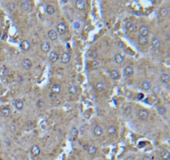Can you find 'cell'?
I'll list each match as a JSON object with an SVG mask.
<instances>
[{"instance_id": "9a60e30c", "label": "cell", "mask_w": 170, "mask_h": 160, "mask_svg": "<svg viewBox=\"0 0 170 160\" xmlns=\"http://www.w3.org/2000/svg\"><path fill=\"white\" fill-rule=\"evenodd\" d=\"M87 56L90 58L95 59L98 57V52L96 49H90L88 53H87Z\"/></svg>"}, {"instance_id": "2e32d148", "label": "cell", "mask_w": 170, "mask_h": 160, "mask_svg": "<svg viewBox=\"0 0 170 160\" xmlns=\"http://www.w3.org/2000/svg\"><path fill=\"white\" fill-rule=\"evenodd\" d=\"M47 35H48V38L52 40V41H54L56 38H57V33L55 30H49L48 33H47Z\"/></svg>"}, {"instance_id": "ee69618b", "label": "cell", "mask_w": 170, "mask_h": 160, "mask_svg": "<svg viewBox=\"0 0 170 160\" xmlns=\"http://www.w3.org/2000/svg\"><path fill=\"white\" fill-rule=\"evenodd\" d=\"M142 97H143L142 93H140V94H139V98H142Z\"/></svg>"}, {"instance_id": "3957f363", "label": "cell", "mask_w": 170, "mask_h": 160, "mask_svg": "<svg viewBox=\"0 0 170 160\" xmlns=\"http://www.w3.org/2000/svg\"><path fill=\"white\" fill-rule=\"evenodd\" d=\"M139 35L148 36V34L149 33V28L147 25H141L139 27Z\"/></svg>"}, {"instance_id": "7bdbcfd3", "label": "cell", "mask_w": 170, "mask_h": 160, "mask_svg": "<svg viewBox=\"0 0 170 160\" xmlns=\"http://www.w3.org/2000/svg\"><path fill=\"white\" fill-rule=\"evenodd\" d=\"M75 28H80V24H79V23H77V22L75 23Z\"/></svg>"}, {"instance_id": "ac0fdd59", "label": "cell", "mask_w": 170, "mask_h": 160, "mask_svg": "<svg viewBox=\"0 0 170 160\" xmlns=\"http://www.w3.org/2000/svg\"><path fill=\"white\" fill-rule=\"evenodd\" d=\"M49 59H50V61L51 62H56V61H57V59H58V53H56V51H52V52H51L50 53V54H49Z\"/></svg>"}, {"instance_id": "b9f144b4", "label": "cell", "mask_w": 170, "mask_h": 160, "mask_svg": "<svg viewBox=\"0 0 170 160\" xmlns=\"http://www.w3.org/2000/svg\"><path fill=\"white\" fill-rule=\"evenodd\" d=\"M10 128H11V131H13V132H14L16 130V126L14 124H12L11 126H10Z\"/></svg>"}, {"instance_id": "5b68a950", "label": "cell", "mask_w": 170, "mask_h": 160, "mask_svg": "<svg viewBox=\"0 0 170 160\" xmlns=\"http://www.w3.org/2000/svg\"><path fill=\"white\" fill-rule=\"evenodd\" d=\"M20 48H21L23 52H28L30 48H31V45H30V43L28 40H23L21 43V44H20Z\"/></svg>"}, {"instance_id": "d590c367", "label": "cell", "mask_w": 170, "mask_h": 160, "mask_svg": "<svg viewBox=\"0 0 170 160\" xmlns=\"http://www.w3.org/2000/svg\"><path fill=\"white\" fill-rule=\"evenodd\" d=\"M99 66H100V63H99L98 61H96V60H94V61H92V63H91V67H92L93 69L98 68Z\"/></svg>"}, {"instance_id": "d4e9b609", "label": "cell", "mask_w": 170, "mask_h": 160, "mask_svg": "<svg viewBox=\"0 0 170 160\" xmlns=\"http://www.w3.org/2000/svg\"><path fill=\"white\" fill-rule=\"evenodd\" d=\"M160 79L163 83H168L169 81H170V77L168 73H162L161 76H160Z\"/></svg>"}, {"instance_id": "603a6c76", "label": "cell", "mask_w": 170, "mask_h": 160, "mask_svg": "<svg viewBox=\"0 0 170 160\" xmlns=\"http://www.w3.org/2000/svg\"><path fill=\"white\" fill-rule=\"evenodd\" d=\"M1 113L3 117H8L11 114V110L8 107H3L1 109Z\"/></svg>"}, {"instance_id": "484cf974", "label": "cell", "mask_w": 170, "mask_h": 160, "mask_svg": "<svg viewBox=\"0 0 170 160\" xmlns=\"http://www.w3.org/2000/svg\"><path fill=\"white\" fill-rule=\"evenodd\" d=\"M161 158L163 160H169L170 158V153L168 150H163L161 152Z\"/></svg>"}, {"instance_id": "d6986e66", "label": "cell", "mask_w": 170, "mask_h": 160, "mask_svg": "<svg viewBox=\"0 0 170 160\" xmlns=\"http://www.w3.org/2000/svg\"><path fill=\"white\" fill-rule=\"evenodd\" d=\"M115 61L118 64H121L124 62V56L121 53H116L115 55Z\"/></svg>"}, {"instance_id": "7402d4cb", "label": "cell", "mask_w": 170, "mask_h": 160, "mask_svg": "<svg viewBox=\"0 0 170 160\" xmlns=\"http://www.w3.org/2000/svg\"><path fill=\"white\" fill-rule=\"evenodd\" d=\"M110 76H111V78L114 80H117L119 78V77H120V74H119V73L117 71V70H112V71L110 73Z\"/></svg>"}, {"instance_id": "30bf717a", "label": "cell", "mask_w": 170, "mask_h": 160, "mask_svg": "<svg viewBox=\"0 0 170 160\" xmlns=\"http://www.w3.org/2000/svg\"><path fill=\"white\" fill-rule=\"evenodd\" d=\"M151 43H152L153 47L155 48H159L161 47V45H162V43L160 41V39H159V38H156V37H154V38H152Z\"/></svg>"}, {"instance_id": "5bb4252c", "label": "cell", "mask_w": 170, "mask_h": 160, "mask_svg": "<svg viewBox=\"0 0 170 160\" xmlns=\"http://www.w3.org/2000/svg\"><path fill=\"white\" fill-rule=\"evenodd\" d=\"M124 73L126 77H131L134 74V68L132 66H127L124 70Z\"/></svg>"}, {"instance_id": "6da1fadb", "label": "cell", "mask_w": 170, "mask_h": 160, "mask_svg": "<svg viewBox=\"0 0 170 160\" xmlns=\"http://www.w3.org/2000/svg\"><path fill=\"white\" fill-rule=\"evenodd\" d=\"M56 31H57L56 33H60V34H64L67 31V26L64 23H60L56 25Z\"/></svg>"}, {"instance_id": "60d3db41", "label": "cell", "mask_w": 170, "mask_h": 160, "mask_svg": "<svg viewBox=\"0 0 170 160\" xmlns=\"http://www.w3.org/2000/svg\"><path fill=\"white\" fill-rule=\"evenodd\" d=\"M135 157L133 155H129L128 157H126V158H125V160H135Z\"/></svg>"}, {"instance_id": "ba28073f", "label": "cell", "mask_w": 170, "mask_h": 160, "mask_svg": "<svg viewBox=\"0 0 170 160\" xmlns=\"http://www.w3.org/2000/svg\"><path fill=\"white\" fill-rule=\"evenodd\" d=\"M61 90H62V88H61V86H60V85H58V84H53L52 86V88H51V94L57 95L58 93H61Z\"/></svg>"}, {"instance_id": "4fadbf2b", "label": "cell", "mask_w": 170, "mask_h": 160, "mask_svg": "<svg viewBox=\"0 0 170 160\" xmlns=\"http://www.w3.org/2000/svg\"><path fill=\"white\" fill-rule=\"evenodd\" d=\"M32 62H31V60H30L29 58H25V59H23V61H22V68H25V69H30L32 68Z\"/></svg>"}, {"instance_id": "8992f818", "label": "cell", "mask_w": 170, "mask_h": 160, "mask_svg": "<svg viewBox=\"0 0 170 160\" xmlns=\"http://www.w3.org/2000/svg\"><path fill=\"white\" fill-rule=\"evenodd\" d=\"M86 7V1L85 0H77L76 1V8L78 10H83Z\"/></svg>"}, {"instance_id": "4dcf8cb0", "label": "cell", "mask_w": 170, "mask_h": 160, "mask_svg": "<svg viewBox=\"0 0 170 160\" xmlns=\"http://www.w3.org/2000/svg\"><path fill=\"white\" fill-rule=\"evenodd\" d=\"M159 14H160V16L163 17V18H165V17H167L168 14V8H161L160 10H159Z\"/></svg>"}, {"instance_id": "83f0119b", "label": "cell", "mask_w": 170, "mask_h": 160, "mask_svg": "<svg viewBox=\"0 0 170 160\" xmlns=\"http://www.w3.org/2000/svg\"><path fill=\"white\" fill-rule=\"evenodd\" d=\"M102 133H103V129H102L101 127H100V126H95V128H94V134L96 137L101 136Z\"/></svg>"}, {"instance_id": "e575fe53", "label": "cell", "mask_w": 170, "mask_h": 160, "mask_svg": "<svg viewBox=\"0 0 170 160\" xmlns=\"http://www.w3.org/2000/svg\"><path fill=\"white\" fill-rule=\"evenodd\" d=\"M44 105H45V103L42 99H38V101H37V106H38V108H41Z\"/></svg>"}, {"instance_id": "f546056e", "label": "cell", "mask_w": 170, "mask_h": 160, "mask_svg": "<svg viewBox=\"0 0 170 160\" xmlns=\"http://www.w3.org/2000/svg\"><path fill=\"white\" fill-rule=\"evenodd\" d=\"M107 133L110 136H112V135H115V133H116V128L114 126V125H111L109 126L107 128Z\"/></svg>"}, {"instance_id": "44dd1931", "label": "cell", "mask_w": 170, "mask_h": 160, "mask_svg": "<svg viewBox=\"0 0 170 160\" xmlns=\"http://www.w3.org/2000/svg\"><path fill=\"white\" fill-rule=\"evenodd\" d=\"M14 106L18 110H22L23 108V102L21 99H16L14 101Z\"/></svg>"}, {"instance_id": "e0dca14e", "label": "cell", "mask_w": 170, "mask_h": 160, "mask_svg": "<svg viewBox=\"0 0 170 160\" xmlns=\"http://www.w3.org/2000/svg\"><path fill=\"white\" fill-rule=\"evenodd\" d=\"M41 49L43 53H48L50 51V49H51V47H50V44L47 43V42H44L42 43L41 44Z\"/></svg>"}, {"instance_id": "7a4b0ae2", "label": "cell", "mask_w": 170, "mask_h": 160, "mask_svg": "<svg viewBox=\"0 0 170 160\" xmlns=\"http://www.w3.org/2000/svg\"><path fill=\"white\" fill-rule=\"evenodd\" d=\"M125 28L128 32L133 33L136 30V25L132 21H127L125 23Z\"/></svg>"}, {"instance_id": "836d02e7", "label": "cell", "mask_w": 170, "mask_h": 160, "mask_svg": "<svg viewBox=\"0 0 170 160\" xmlns=\"http://www.w3.org/2000/svg\"><path fill=\"white\" fill-rule=\"evenodd\" d=\"M7 7L8 8L9 10H14L16 8V4L13 2H8V3H7Z\"/></svg>"}, {"instance_id": "f6af8a7d", "label": "cell", "mask_w": 170, "mask_h": 160, "mask_svg": "<svg viewBox=\"0 0 170 160\" xmlns=\"http://www.w3.org/2000/svg\"><path fill=\"white\" fill-rule=\"evenodd\" d=\"M62 3H67V1H66V0H62Z\"/></svg>"}, {"instance_id": "7c38bea8", "label": "cell", "mask_w": 170, "mask_h": 160, "mask_svg": "<svg viewBox=\"0 0 170 160\" xmlns=\"http://www.w3.org/2000/svg\"><path fill=\"white\" fill-rule=\"evenodd\" d=\"M31 152H32V154L35 157H38L40 153H41V148H40V147L38 145H33L32 147V149H31Z\"/></svg>"}, {"instance_id": "f1b7e54d", "label": "cell", "mask_w": 170, "mask_h": 160, "mask_svg": "<svg viewBox=\"0 0 170 160\" xmlns=\"http://www.w3.org/2000/svg\"><path fill=\"white\" fill-rule=\"evenodd\" d=\"M46 13H47L48 15H52V14H54V13H55V8H54V7H53L52 5L49 4V5L46 6Z\"/></svg>"}, {"instance_id": "8fae6325", "label": "cell", "mask_w": 170, "mask_h": 160, "mask_svg": "<svg viewBox=\"0 0 170 160\" xmlns=\"http://www.w3.org/2000/svg\"><path fill=\"white\" fill-rule=\"evenodd\" d=\"M138 115H139V118L144 120V119H146V118H148V117H149V113L147 111V110H145V109H140V110L139 111Z\"/></svg>"}, {"instance_id": "277c9868", "label": "cell", "mask_w": 170, "mask_h": 160, "mask_svg": "<svg viewBox=\"0 0 170 160\" xmlns=\"http://www.w3.org/2000/svg\"><path fill=\"white\" fill-rule=\"evenodd\" d=\"M138 43L142 46H145L148 44L149 43V38L148 36H142V35H139L138 37Z\"/></svg>"}, {"instance_id": "ab89813d", "label": "cell", "mask_w": 170, "mask_h": 160, "mask_svg": "<svg viewBox=\"0 0 170 160\" xmlns=\"http://www.w3.org/2000/svg\"><path fill=\"white\" fill-rule=\"evenodd\" d=\"M28 127L29 128H32L33 127H34V123H33V122H32V121H29L28 123Z\"/></svg>"}, {"instance_id": "74e56055", "label": "cell", "mask_w": 170, "mask_h": 160, "mask_svg": "<svg viewBox=\"0 0 170 160\" xmlns=\"http://www.w3.org/2000/svg\"><path fill=\"white\" fill-rule=\"evenodd\" d=\"M118 46H119V48H125V43H123L122 41H119L118 42Z\"/></svg>"}, {"instance_id": "52a82bcc", "label": "cell", "mask_w": 170, "mask_h": 160, "mask_svg": "<svg viewBox=\"0 0 170 160\" xmlns=\"http://www.w3.org/2000/svg\"><path fill=\"white\" fill-rule=\"evenodd\" d=\"M70 60H71V55H70V53H67V52H65L62 53V55L61 57V61L62 63H68L70 62Z\"/></svg>"}, {"instance_id": "4316f807", "label": "cell", "mask_w": 170, "mask_h": 160, "mask_svg": "<svg viewBox=\"0 0 170 160\" xmlns=\"http://www.w3.org/2000/svg\"><path fill=\"white\" fill-rule=\"evenodd\" d=\"M150 88H151V83L148 80H145V81L142 83V88L145 90V91H148V90L150 89Z\"/></svg>"}, {"instance_id": "cb8c5ba5", "label": "cell", "mask_w": 170, "mask_h": 160, "mask_svg": "<svg viewBox=\"0 0 170 160\" xmlns=\"http://www.w3.org/2000/svg\"><path fill=\"white\" fill-rule=\"evenodd\" d=\"M68 91H69V93H70V94H71V95H76V93H77V92H78V89H77V88H76V85L71 84V85H70L69 88H68Z\"/></svg>"}, {"instance_id": "ffe728a7", "label": "cell", "mask_w": 170, "mask_h": 160, "mask_svg": "<svg viewBox=\"0 0 170 160\" xmlns=\"http://www.w3.org/2000/svg\"><path fill=\"white\" fill-rule=\"evenodd\" d=\"M87 152H88V153H89V155L94 156L95 153H96V152H97V148H96V147H95V145H91V146L88 147Z\"/></svg>"}, {"instance_id": "bcb514c9", "label": "cell", "mask_w": 170, "mask_h": 160, "mask_svg": "<svg viewBox=\"0 0 170 160\" xmlns=\"http://www.w3.org/2000/svg\"><path fill=\"white\" fill-rule=\"evenodd\" d=\"M0 35H1V29H0Z\"/></svg>"}, {"instance_id": "f35d334b", "label": "cell", "mask_w": 170, "mask_h": 160, "mask_svg": "<svg viewBox=\"0 0 170 160\" xmlns=\"http://www.w3.org/2000/svg\"><path fill=\"white\" fill-rule=\"evenodd\" d=\"M142 160H152V158L149 155H144L142 158Z\"/></svg>"}, {"instance_id": "9c48e42d", "label": "cell", "mask_w": 170, "mask_h": 160, "mask_svg": "<svg viewBox=\"0 0 170 160\" xmlns=\"http://www.w3.org/2000/svg\"><path fill=\"white\" fill-rule=\"evenodd\" d=\"M21 7L25 12H28V11H30V9H31V8H32L31 2L30 1H22L21 3Z\"/></svg>"}, {"instance_id": "8d00e7d4", "label": "cell", "mask_w": 170, "mask_h": 160, "mask_svg": "<svg viewBox=\"0 0 170 160\" xmlns=\"http://www.w3.org/2000/svg\"><path fill=\"white\" fill-rule=\"evenodd\" d=\"M71 133L74 138H76V137L78 135V130L76 129V128H72L71 130Z\"/></svg>"}, {"instance_id": "1f68e13d", "label": "cell", "mask_w": 170, "mask_h": 160, "mask_svg": "<svg viewBox=\"0 0 170 160\" xmlns=\"http://www.w3.org/2000/svg\"><path fill=\"white\" fill-rule=\"evenodd\" d=\"M157 110H158V113H159V114L163 115V116L165 115L166 113H167V109H166V108H165V107H164V106H159V107H158Z\"/></svg>"}, {"instance_id": "d6a6232c", "label": "cell", "mask_w": 170, "mask_h": 160, "mask_svg": "<svg viewBox=\"0 0 170 160\" xmlns=\"http://www.w3.org/2000/svg\"><path fill=\"white\" fill-rule=\"evenodd\" d=\"M105 88V85L101 82H99L97 84H96V89H97V91H99V92L104 91Z\"/></svg>"}]
</instances>
